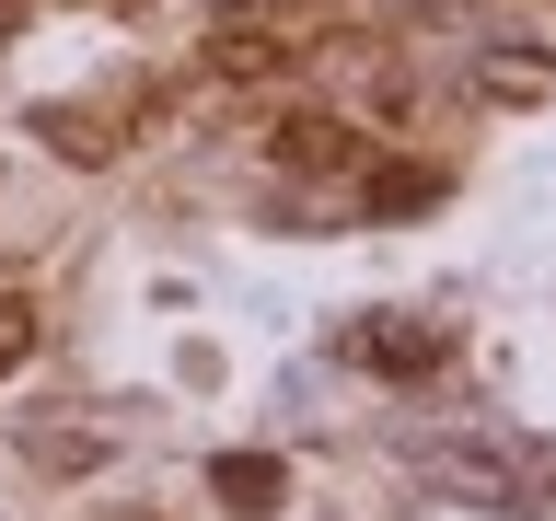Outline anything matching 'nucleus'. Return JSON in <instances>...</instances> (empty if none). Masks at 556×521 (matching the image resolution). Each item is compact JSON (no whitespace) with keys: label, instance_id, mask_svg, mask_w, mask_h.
Returning a JSON list of instances; mask_svg holds the SVG:
<instances>
[{"label":"nucleus","instance_id":"nucleus-1","mask_svg":"<svg viewBox=\"0 0 556 521\" xmlns=\"http://www.w3.org/2000/svg\"><path fill=\"white\" fill-rule=\"evenodd\" d=\"M417 475L464 498V510H556V441H521V429H452V441H417Z\"/></svg>","mask_w":556,"mask_h":521},{"label":"nucleus","instance_id":"nucleus-2","mask_svg":"<svg viewBox=\"0 0 556 521\" xmlns=\"http://www.w3.org/2000/svg\"><path fill=\"white\" fill-rule=\"evenodd\" d=\"M12 452H24L35 475H104L116 429H104V417H24V429H12Z\"/></svg>","mask_w":556,"mask_h":521},{"label":"nucleus","instance_id":"nucleus-3","mask_svg":"<svg viewBox=\"0 0 556 521\" xmlns=\"http://www.w3.org/2000/svg\"><path fill=\"white\" fill-rule=\"evenodd\" d=\"M348 359H371V371H394V382H429L452 359V336H441V325H394V313H371V325L348 336Z\"/></svg>","mask_w":556,"mask_h":521},{"label":"nucleus","instance_id":"nucleus-4","mask_svg":"<svg viewBox=\"0 0 556 521\" xmlns=\"http://www.w3.org/2000/svg\"><path fill=\"white\" fill-rule=\"evenodd\" d=\"M476 93H486V104L556 93V47H476Z\"/></svg>","mask_w":556,"mask_h":521},{"label":"nucleus","instance_id":"nucleus-5","mask_svg":"<svg viewBox=\"0 0 556 521\" xmlns=\"http://www.w3.org/2000/svg\"><path fill=\"white\" fill-rule=\"evenodd\" d=\"M208 486H220V510H278V498H290V463H278V452H220V463H208Z\"/></svg>","mask_w":556,"mask_h":521},{"label":"nucleus","instance_id":"nucleus-6","mask_svg":"<svg viewBox=\"0 0 556 521\" xmlns=\"http://www.w3.org/2000/svg\"><path fill=\"white\" fill-rule=\"evenodd\" d=\"M267 151H278L290 174H337V163H359V139H348L337 116H278V128H267Z\"/></svg>","mask_w":556,"mask_h":521},{"label":"nucleus","instance_id":"nucleus-7","mask_svg":"<svg viewBox=\"0 0 556 521\" xmlns=\"http://www.w3.org/2000/svg\"><path fill=\"white\" fill-rule=\"evenodd\" d=\"M441 198H452L441 163H394V174H371V220H382V208H441Z\"/></svg>","mask_w":556,"mask_h":521},{"label":"nucleus","instance_id":"nucleus-8","mask_svg":"<svg viewBox=\"0 0 556 521\" xmlns=\"http://www.w3.org/2000/svg\"><path fill=\"white\" fill-rule=\"evenodd\" d=\"M35 336H47V325H35V302H24V290H0V382L35 359Z\"/></svg>","mask_w":556,"mask_h":521},{"label":"nucleus","instance_id":"nucleus-9","mask_svg":"<svg viewBox=\"0 0 556 521\" xmlns=\"http://www.w3.org/2000/svg\"><path fill=\"white\" fill-rule=\"evenodd\" d=\"M255 12H302V0H220V24H255Z\"/></svg>","mask_w":556,"mask_h":521},{"label":"nucleus","instance_id":"nucleus-10","mask_svg":"<svg viewBox=\"0 0 556 521\" xmlns=\"http://www.w3.org/2000/svg\"><path fill=\"white\" fill-rule=\"evenodd\" d=\"M0 35H12V0H0Z\"/></svg>","mask_w":556,"mask_h":521},{"label":"nucleus","instance_id":"nucleus-11","mask_svg":"<svg viewBox=\"0 0 556 521\" xmlns=\"http://www.w3.org/2000/svg\"><path fill=\"white\" fill-rule=\"evenodd\" d=\"M104 12H139V0H104Z\"/></svg>","mask_w":556,"mask_h":521}]
</instances>
